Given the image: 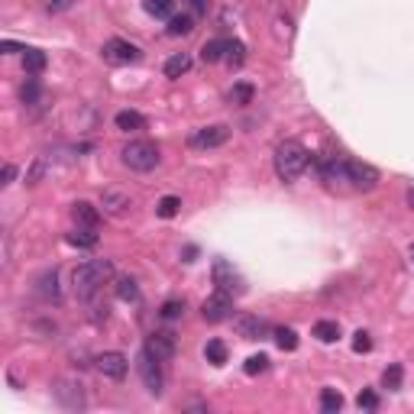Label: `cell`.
Masks as SVG:
<instances>
[{"label":"cell","instance_id":"obj_19","mask_svg":"<svg viewBox=\"0 0 414 414\" xmlns=\"http://www.w3.org/2000/svg\"><path fill=\"white\" fill-rule=\"evenodd\" d=\"M191 68V56L188 52H175V56L165 62V78H181Z\"/></svg>","mask_w":414,"mask_h":414},{"label":"cell","instance_id":"obj_18","mask_svg":"<svg viewBox=\"0 0 414 414\" xmlns=\"http://www.w3.org/2000/svg\"><path fill=\"white\" fill-rule=\"evenodd\" d=\"M68 243L78 246V249H91V246H97L94 226H78V230H72V233H68Z\"/></svg>","mask_w":414,"mask_h":414},{"label":"cell","instance_id":"obj_34","mask_svg":"<svg viewBox=\"0 0 414 414\" xmlns=\"http://www.w3.org/2000/svg\"><path fill=\"white\" fill-rule=\"evenodd\" d=\"M181 314H185V301H165L159 310V317L162 320H179Z\"/></svg>","mask_w":414,"mask_h":414},{"label":"cell","instance_id":"obj_11","mask_svg":"<svg viewBox=\"0 0 414 414\" xmlns=\"http://www.w3.org/2000/svg\"><path fill=\"white\" fill-rule=\"evenodd\" d=\"M142 349H149L159 363H169L179 347H175V337H172L169 330H156V333H149V340H146V347H142Z\"/></svg>","mask_w":414,"mask_h":414},{"label":"cell","instance_id":"obj_10","mask_svg":"<svg viewBox=\"0 0 414 414\" xmlns=\"http://www.w3.org/2000/svg\"><path fill=\"white\" fill-rule=\"evenodd\" d=\"M201 314H204V320H210V324H220V320H226L230 314H233V295L214 292L204 304H201Z\"/></svg>","mask_w":414,"mask_h":414},{"label":"cell","instance_id":"obj_43","mask_svg":"<svg viewBox=\"0 0 414 414\" xmlns=\"http://www.w3.org/2000/svg\"><path fill=\"white\" fill-rule=\"evenodd\" d=\"M405 201H408V207L414 210V188H408V194H405Z\"/></svg>","mask_w":414,"mask_h":414},{"label":"cell","instance_id":"obj_23","mask_svg":"<svg viewBox=\"0 0 414 414\" xmlns=\"http://www.w3.org/2000/svg\"><path fill=\"white\" fill-rule=\"evenodd\" d=\"M314 337H317L320 343H333V340L340 337V324L337 320H317V324H314Z\"/></svg>","mask_w":414,"mask_h":414},{"label":"cell","instance_id":"obj_4","mask_svg":"<svg viewBox=\"0 0 414 414\" xmlns=\"http://www.w3.org/2000/svg\"><path fill=\"white\" fill-rule=\"evenodd\" d=\"M101 56L107 65H133V62H140V49L133 46V42H126V39H107L101 49Z\"/></svg>","mask_w":414,"mask_h":414},{"label":"cell","instance_id":"obj_1","mask_svg":"<svg viewBox=\"0 0 414 414\" xmlns=\"http://www.w3.org/2000/svg\"><path fill=\"white\" fill-rule=\"evenodd\" d=\"M113 279V259H91L75 269V295L81 301H91L104 288V282Z\"/></svg>","mask_w":414,"mask_h":414},{"label":"cell","instance_id":"obj_26","mask_svg":"<svg viewBox=\"0 0 414 414\" xmlns=\"http://www.w3.org/2000/svg\"><path fill=\"white\" fill-rule=\"evenodd\" d=\"M320 408L327 414H337L340 408H343V395H340L337 388H324V392H320Z\"/></svg>","mask_w":414,"mask_h":414},{"label":"cell","instance_id":"obj_6","mask_svg":"<svg viewBox=\"0 0 414 414\" xmlns=\"http://www.w3.org/2000/svg\"><path fill=\"white\" fill-rule=\"evenodd\" d=\"M214 285H217V292H226V295H243L246 292L240 272H236L226 259H217L214 263Z\"/></svg>","mask_w":414,"mask_h":414},{"label":"cell","instance_id":"obj_13","mask_svg":"<svg viewBox=\"0 0 414 414\" xmlns=\"http://www.w3.org/2000/svg\"><path fill=\"white\" fill-rule=\"evenodd\" d=\"M56 398L68 408V411H81V408H85V392H81L78 382H65V379L56 382Z\"/></svg>","mask_w":414,"mask_h":414},{"label":"cell","instance_id":"obj_37","mask_svg":"<svg viewBox=\"0 0 414 414\" xmlns=\"http://www.w3.org/2000/svg\"><path fill=\"white\" fill-rule=\"evenodd\" d=\"M356 405L366 408V411H376V408H379V395L372 392V388H363V392H359V398H356Z\"/></svg>","mask_w":414,"mask_h":414},{"label":"cell","instance_id":"obj_36","mask_svg":"<svg viewBox=\"0 0 414 414\" xmlns=\"http://www.w3.org/2000/svg\"><path fill=\"white\" fill-rule=\"evenodd\" d=\"M382 386L386 388H401V366H388L382 372Z\"/></svg>","mask_w":414,"mask_h":414},{"label":"cell","instance_id":"obj_39","mask_svg":"<svg viewBox=\"0 0 414 414\" xmlns=\"http://www.w3.org/2000/svg\"><path fill=\"white\" fill-rule=\"evenodd\" d=\"M72 3H75V0H42V7H46L49 13H65V10H72Z\"/></svg>","mask_w":414,"mask_h":414},{"label":"cell","instance_id":"obj_35","mask_svg":"<svg viewBox=\"0 0 414 414\" xmlns=\"http://www.w3.org/2000/svg\"><path fill=\"white\" fill-rule=\"evenodd\" d=\"M42 175H46V159L39 156V159L29 165V172H26V185H39V181H42Z\"/></svg>","mask_w":414,"mask_h":414},{"label":"cell","instance_id":"obj_30","mask_svg":"<svg viewBox=\"0 0 414 414\" xmlns=\"http://www.w3.org/2000/svg\"><path fill=\"white\" fill-rule=\"evenodd\" d=\"M249 101H253V85H246V81L233 85V91H230V104H236V107H246Z\"/></svg>","mask_w":414,"mask_h":414},{"label":"cell","instance_id":"obj_27","mask_svg":"<svg viewBox=\"0 0 414 414\" xmlns=\"http://www.w3.org/2000/svg\"><path fill=\"white\" fill-rule=\"evenodd\" d=\"M181 210V198H175V194H165V198L156 204V214L162 217V220H169V217H175Z\"/></svg>","mask_w":414,"mask_h":414},{"label":"cell","instance_id":"obj_12","mask_svg":"<svg viewBox=\"0 0 414 414\" xmlns=\"http://www.w3.org/2000/svg\"><path fill=\"white\" fill-rule=\"evenodd\" d=\"M233 330L243 340H263L265 333H269V324H265L259 314H240V317L233 320Z\"/></svg>","mask_w":414,"mask_h":414},{"label":"cell","instance_id":"obj_20","mask_svg":"<svg viewBox=\"0 0 414 414\" xmlns=\"http://www.w3.org/2000/svg\"><path fill=\"white\" fill-rule=\"evenodd\" d=\"M224 56H226L224 39H210V42H204V49H201V62H204V65H214V62H220Z\"/></svg>","mask_w":414,"mask_h":414},{"label":"cell","instance_id":"obj_5","mask_svg":"<svg viewBox=\"0 0 414 414\" xmlns=\"http://www.w3.org/2000/svg\"><path fill=\"white\" fill-rule=\"evenodd\" d=\"M140 376H142V382H146V388H149V395H156L159 398L162 395V386H165V376H162V369H159V359L152 356L149 349H142L140 353Z\"/></svg>","mask_w":414,"mask_h":414},{"label":"cell","instance_id":"obj_41","mask_svg":"<svg viewBox=\"0 0 414 414\" xmlns=\"http://www.w3.org/2000/svg\"><path fill=\"white\" fill-rule=\"evenodd\" d=\"M191 7L198 10V13H207V0H191Z\"/></svg>","mask_w":414,"mask_h":414},{"label":"cell","instance_id":"obj_38","mask_svg":"<svg viewBox=\"0 0 414 414\" xmlns=\"http://www.w3.org/2000/svg\"><path fill=\"white\" fill-rule=\"evenodd\" d=\"M353 349H356V353H369V349H372V340H369L366 330H359L356 337H353Z\"/></svg>","mask_w":414,"mask_h":414},{"label":"cell","instance_id":"obj_44","mask_svg":"<svg viewBox=\"0 0 414 414\" xmlns=\"http://www.w3.org/2000/svg\"><path fill=\"white\" fill-rule=\"evenodd\" d=\"M411 256H414V253H411Z\"/></svg>","mask_w":414,"mask_h":414},{"label":"cell","instance_id":"obj_31","mask_svg":"<svg viewBox=\"0 0 414 414\" xmlns=\"http://www.w3.org/2000/svg\"><path fill=\"white\" fill-rule=\"evenodd\" d=\"M39 295H42V298H58V275L56 272H46L39 279Z\"/></svg>","mask_w":414,"mask_h":414},{"label":"cell","instance_id":"obj_2","mask_svg":"<svg viewBox=\"0 0 414 414\" xmlns=\"http://www.w3.org/2000/svg\"><path fill=\"white\" fill-rule=\"evenodd\" d=\"M308 162H310V152L304 149L301 142L285 140L282 146L275 149V175L282 181H295L304 169H308Z\"/></svg>","mask_w":414,"mask_h":414},{"label":"cell","instance_id":"obj_32","mask_svg":"<svg viewBox=\"0 0 414 414\" xmlns=\"http://www.w3.org/2000/svg\"><path fill=\"white\" fill-rule=\"evenodd\" d=\"M19 97H23V104H39V97H42V88H39L36 78H29L26 85H23V91H19Z\"/></svg>","mask_w":414,"mask_h":414},{"label":"cell","instance_id":"obj_16","mask_svg":"<svg viewBox=\"0 0 414 414\" xmlns=\"http://www.w3.org/2000/svg\"><path fill=\"white\" fill-rule=\"evenodd\" d=\"M113 123H117V130H123V133H136V130L146 126V117L136 113V110H120L113 117Z\"/></svg>","mask_w":414,"mask_h":414},{"label":"cell","instance_id":"obj_3","mask_svg":"<svg viewBox=\"0 0 414 414\" xmlns=\"http://www.w3.org/2000/svg\"><path fill=\"white\" fill-rule=\"evenodd\" d=\"M120 156H123V165L126 169H133V172H152L156 165H159V146L156 142H149V140H133V142H126L120 149Z\"/></svg>","mask_w":414,"mask_h":414},{"label":"cell","instance_id":"obj_33","mask_svg":"<svg viewBox=\"0 0 414 414\" xmlns=\"http://www.w3.org/2000/svg\"><path fill=\"white\" fill-rule=\"evenodd\" d=\"M243 369H246V376H259V372L269 369V356H263V353H259V356H249Z\"/></svg>","mask_w":414,"mask_h":414},{"label":"cell","instance_id":"obj_22","mask_svg":"<svg viewBox=\"0 0 414 414\" xmlns=\"http://www.w3.org/2000/svg\"><path fill=\"white\" fill-rule=\"evenodd\" d=\"M23 65H26L29 75H39V72L49 65V58H46V52H39V49H26V52H23Z\"/></svg>","mask_w":414,"mask_h":414},{"label":"cell","instance_id":"obj_25","mask_svg":"<svg viewBox=\"0 0 414 414\" xmlns=\"http://www.w3.org/2000/svg\"><path fill=\"white\" fill-rule=\"evenodd\" d=\"M204 356H207V363H214V366H224V363H226V347H224V340H207Z\"/></svg>","mask_w":414,"mask_h":414},{"label":"cell","instance_id":"obj_29","mask_svg":"<svg viewBox=\"0 0 414 414\" xmlns=\"http://www.w3.org/2000/svg\"><path fill=\"white\" fill-rule=\"evenodd\" d=\"M117 298L120 301H140V288L133 279H117Z\"/></svg>","mask_w":414,"mask_h":414},{"label":"cell","instance_id":"obj_21","mask_svg":"<svg viewBox=\"0 0 414 414\" xmlns=\"http://www.w3.org/2000/svg\"><path fill=\"white\" fill-rule=\"evenodd\" d=\"M191 29H194V17L191 13H175L169 19V36H188Z\"/></svg>","mask_w":414,"mask_h":414},{"label":"cell","instance_id":"obj_15","mask_svg":"<svg viewBox=\"0 0 414 414\" xmlns=\"http://www.w3.org/2000/svg\"><path fill=\"white\" fill-rule=\"evenodd\" d=\"M72 217H75L78 226H97L101 210H97L94 204H88V201H75V204H72Z\"/></svg>","mask_w":414,"mask_h":414},{"label":"cell","instance_id":"obj_42","mask_svg":"<svg viewBox=\"0 0 414 414\" xmlns=\"http://www.w3.org/2000/svg\"><path fill=\"white\" fill-rule=\"evenodd\" d=\"M3 52H26V49H19L17 42H3Z\"/></svg>","mask_w":414,"mask_h":414},{"label":"cell","instance_id":"obj_8","mask_svg":"<svg viewBox=\"0 0 414 414\" xmlns=\"http://www.w3.org/2000/svg\"><path fill=\"white\" fill-rule=\"evenodd\" d=\"M347 181L359 191L379 188V169H372L369 162H347Z\"/></svg>","mask_w":414,"mask_h":414},{"label":"cell","instance_id":"obj_28","mask_svg":"<svg viewBox=\"0 0 414 414\" xmlns=\"http://www.w3.org/2000/svg\"><path fill=\"white\" fill-rule=\"evenodd\" d=\"M275 343H279V349L292 353V349H298V333L292 327H279L275 330Z\"/></svg>","mask_w":414,"mask_h":414},{"label":"cell","instance_id":"obj_40","mask_svg":"<svg viewBox=\"0 0 414 414\" xmlns=\"http://www.w3.org/2000/svg\"><path fill=\"white\" fill-rule=\"evenodd\" d=\"M13 179H17V165H10L7 162V165H3V181H0V185H10Z\"/></svg>","mask_w":414,"mask_h":414},{"label":"cell","instance_id":"obj_17","mask_svg":"<svg viewBox=\"0 0 414 414\" xmlns=\"http://www.w3.org/2000/svg\"><path fill=\"white\" fill-rule=\"evenodd\" d=\"M175 3H179V0H142L146 13L156 17V19H172L175 17Z\"/></svg>","mask_w":414,"mask_h":414},{"label":"cell","instance_id":"obj_7","mask_svg":"<svg viewBox=\"0 0 414 414\" xmlns=\"http://www.w3.org/2000/svg\"><path fill=\"white\" fill-rule=\"evenodd\" d=\"M226 140H230V126L214 123V126H201V130H194L188 142L194 146V149H217V146H224Z\"/></svg>","mask_w":414,"mask_h":414},{"label":"cell","instance_id":"obj_9","mask_svg":"<svg viewBox=\"0 0 414 414\" xmlns=\"http://www.w3.org/2000/svg\"><path fill=\"white\" fill-rule=\"evenodd\" d=\"M94 369L101 372L104 379H113V382H120V379L126 376L130 363H126V356H123V353H117V349H107V353H101V356L94 359Z\"/></svg>","mask_w":414,"mask_h":414},{"label":"cell","instance_id":"obj_24","mask_svg":"<svg viewBox=\"0 0 414 414\" xmlns=\"http://www.w3.org/2000/svg\"><path fill=\"white\" fill-rule=\"evenodd\" d=\"M224 62L230 68H240L246 62V46L240 42V39H233V42H226V56H224Z\"/></svg>","mask_w":414,"mask_h":414},{"label":"cell","instance_id":"obj_14","mask_svg":"<svg viewBox=\"0 0 414 414\" xmlns=\"http://www.w3.org/2000/svg\"><path fill=\"white\" fill-rule=\"evenodd\" d=\"M101 207L110 217H123L126 210H130V194H123V191H104Z\"/></svg>","mask_w":414,"mask_h":414}]
</instances>
